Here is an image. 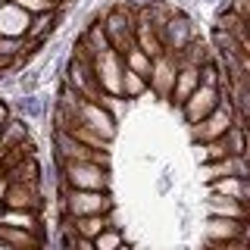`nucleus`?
Returning <instances> with one entry per match:
<instances>
[{"mask_svg": "<svg viewBox=\"0 0 250 250\" xmlns=\"http://www.w3.org/2000/svg\"><path fill=\"white\" fill-rule=\"evenodd\" d=\"M135 19H138V10L128 6L125 0H116L106 13H100V22H104V31L109 38V47H113L119 57L131 50L135 44Z\"/></svg>", "mask_w": 250, "mask_h": 250, "instance_id": "nucleus-1", "label": "nucleus"}, {"mask_svg": "<svg viewBox=\"0 0 250 250\" xmlns=\"http://www.w3.org/2000/svg\"><path fill=\"white\" fill-rule=\"evenodd\" d=\"M62 191H109V166L100 163H69L60 166Z\"/></svg>", "mask_w": 250, "mask_h": 250, "instance_id": "nucleus-2", "label": "nucleus"}, {"mask_svg": "<svg viewBox=\"0 0 250 250\" xmlns=\"http://www.w3.org/2000/svg\"><path fill=\"white\" fill-rule=\"evenodd\" d=\"M62 213L66 219L106 216L116 213V200L109 191H62Z\"/></svg>", "mask_w": 250, "mask_h": 250, "instance_id": "nucleus-3", "label": "nucleus"}, {"mask_svg": "<svg viewBox=\"0 0 250 250\" xmlns=\"http://www.w3.org/2000/svg\"><path fill=\"white\" fill-rule=\"evenodd\" d=\"M219 94H222V104H219L203 122L191 125V141L194 144H213V141H222L225 131H229L231 125H238V116H234V106L229 100V91H219Z\"/></svg>", "mask_w": 250, "mask_h": 250, "instance_id": "nucleus-4", "label": "nucleus"}, {"mask_svg": "<svg viewBox=\"0 0 250 250\" xmlns=\"http://www.w3.org/2000/svg\"><path fill=\"white\" fill-rule=\"evenodd\" d=\"M53 156H57V166H69V163H100V166H109V150H94V147L75 141L66 131H53Z\"/></svg>", "mask_w": 250, "mask_h": 250, "instance_id": "nucleus-5", "label": "nucleus"}, {"mask_svg": "<svg viewBox=\"0 0 250 250\" xmlns=\"http://www.w3.org/2000/svg\"><path fill=\"white\" fill-rule=\"evenodd\" d=\"M60 72H62V84H69L78 97L94 100V104L100 100L104 91H100V84H97V78H94V69H91L88 60H82L78 53H72V57L60 66Z\"/></svg>", "mask_w": 250, "mask_h": 250, "instance_id": "nucleus-6", "label": "nucleus"}, {"mask_svg": "<svg viewBox=\"0 0 250 250\" xmlns=\"http://www.w3.org/2000/svg\"><path fill=\"white\" fill-rule=\"evenodd\" d=\"M94 78H97L100 91L109 94V97H122V72H125V60L116 50H106L100 57L91 60Z\"/></svg>", "mask_w": 250, "mask_h": 250, "instance_id": "nucleus-7", "label": "nucleus"}, {"mask_svg": "<svg viewBox=\"0 0 250 250\" xmlns=\"http://www.w3.org/2000/svg\"><path fill=\"white\" fill-rule=\"evenodd\" d=\"M75 122L84 125V128H91L94 135H100L106 144H113L116 135H119V122H116L100 104H94V100H82V104H78V109H75Z\"/></svg>", "mask_w": 250, "mask_h": 250, "instance_id": "nucleus-8", "label": "nucleus"}, {"mask_svg": "<svg viewBox=\"0 0 250 250\" xmlns=\"http://www.w3.org/2000/svg\"><path fill=\"white\" fill-rule=\"evenodd\" d=\"M194 38H197V31H194V22L188 19L185 10H178V13L166 22V25H163V31H160L163 50H166V53H175V57H182Z\"/></svg>", "mask_w": 250, "mask_h": 250, "instance_id": "nucleus-9", "label": "nucleus"}, {"mask_svg": "<svg viewBox=\"0 0 250 250\" xmlns=\"http://www.w3.org/2000/svg\"><path fill=\"white\" fill-rule=\"evenodd\" d=\"M175 75H178V57L163 50L160 57L153 60L150 78H147V82H150V94H156L160 100H169L172 88H175Z\"/></svg>", "mask_w": 250, "mask_h": 250, "instance_id": "nucleus-10", "label": "nucleus"}, {"mask_svg": "<svg viewBox=\"0 0 250 250\" xmlns=\"http://www.w3.org/2000/svg\"><path fill=\"white\" fill-rule=\"evenodd\" d=\"M219 104H222V94H219L216 88H207V84H200V88L182 104V116H185L188 125H197V122L207 119V116L213 113Z\"/></svg>", "mask_w": 250, "mask_h": 250, "instance_id": "nucleus-11", "label": "nucleus"}, {"mask_svg": "<svg viewBox=\"0 0 250 250\" xmlns=\"http://www.w3.org/2000/svg\"><path fill=\"white\" fill-rule=\"evenodd\" d=\"M0 203H3V209H35V213H41V207H44L41 185L6 182V191L0 197Z\"/></svg>", "mask_w": 250, "mask_h": 250, "instance_id": "nucleus-12", "label": "nucleus"}, {"mask_svg": "<svg viewBox=\"0 0 250 250\" xmlns=\"http://www.w3.org/2000/svg\"><path fill=\"white\" fill-rule=\"evenodd\" d=\"M28 28H31V16L25 10H19L13 0L6 6H0V38H19V41H25Z\"/></svg>", "mask_w": 250, "mask_h": 250, "instance_id": "nucleus-13", "label": "nucleus"}, {"mask_svg": "<svg viewBox=\"0 0 250 250\" xmlns=\"http://www.w3.org/2000/svg\"><path fill=\"white\" fill-rule=\"evenodd\" d=\"M200 88V66H188V62H178V75H175V88H172V104L182 106L194 91Z\"/></svg>", "mask_w": 250, "mask_h": 250, "instance_id": "nucleus-14", "label": "nucleus"}, {"mask_svg": "<svg viewBox=\"0 0 250 250\" xmlns=\"http://www.w3.org/2000/svg\"><path fill=\"white\" fill-rule=\"evenodd\" d=\"M66 219V216H62ZM69 225L75 229L78 238H84V241H94L100 231H106V229H119L116 225V213H106V216H84V219H66Z\"/></svg>", "mask_w": 250, "mask_h": 250, "instance_id": "nucleus-15", "label": "nucleus"}, {"mask_svg": "<svg viewBox=\"0 0 250 250\" xmlns=\"http://www.w3.org/2000/svg\"><path fill=\"white\" fill-rule=\"evenodd\" d=\"M0 244L16 247V250H44L47 238L25 229H10V225H0Z\"/></svg>", "mask_w": 250, "mask_h": 250, "instance_id": "nucleus-16", "label": "nucleus"}, {"mask_svg": "<svg viewBox=\"0 0 250 250\" xmlns=\"http://www.w3.org/2000/svg\"><path fill=\"white\" fill-rule=\"evenodd\" d=\"M203 238H207L209 244L238 241L241 238V222H234V219H216V216H209L207 225H203Z\"/></svg>", "mask_w": 250, "mask_h": 250, "instance_id": "nucleus-17", "label": "nucleus"}, {"mask_svg": "<svg viewBox=\"0 0 250 250\" xmlns=\"http://www.w3.org/2000/svg\"><path fill=\"white\" fill-rule=\"evenodd\" d=\"M13 113L19 116V119H25V122L44 119V116H47V100H44V94H41V91H38V94H19V97L13 100Z\"/></svg>", "mask_w": 250, "mask_h": 250, "instance_id": "nucleus-18", "label": "nucleus"}, {"mask_svg": "<svg viewBox=\"0 0 250 250\" xmlns=\"http://www.w3.org/2000/svg\"><path fill=\"white\" fill-rule=\"evenodd\" d=\"M207 213L216 219H234V222H244L247 219V207L241 200H229V197H219V194H209L207 197Z\"/></svg>", "mask_w": 250, "mask_h": 250, "instance_id": "nucleus-19", "label": "nucleus"}, {"mask_svg": "<svg viewBox=\"0 0 250 250\" xmlns=\"http://www.w3.org/2000/svg\"><path fill=\"white\" fill-rule=\"evenodd\" d=\"M135 44H138L150 60H156V57L163 53V41H160V35H156V28H153L141 13H138V19H135Z\"/></svg>", "mask_w": 250, "mask_h": 250, "instance_id": "nucleus-20", "label": "nucleus"}, {"mask_svg": "<svg viewBox=\"0 0 250 250\" xmlns=\"http://www.w3.org/2000/svg\"><path fill=\"white\" fill-rule=\"evenodd\" d=\"M0 225H10V229H25V231L44 234L41 213H35V209H3V213H0Z\"/></svg>", "mask_w": 250, "mask_h": 250, "instance_id": "nucleus-21", "label": "nucleus"}, {"mask_svg": "<svg viewBox=\"0 0 250 250\" xmlns=\"http://www.w3.org/2000/svg\"><path fill=\"white\" fill-rule=\"evenodd\" d=\"M38 175H41V169H38V160H35V156H28V160L16 163L13 169L3 172L6 182H19V185H38Z\"/></svg>", "mask_w": 250, "mask_h": 250, "instance_id": "nucleus-22", "label": "nucleus"}, {"mask_svg": "<svg viewBox=\"0 0 250 250\" xmlns=\"http://www.w3.org/2000/svg\"><path fill=\"white\" fill-rule=\"evenodd\" d=\"M147 91H150V82H147L144 75L125 69V72H122V97L125 100H138V97H144Z\"/></svg>", "mask_w": 250, "mask_h": 250, "instance_id": "nucleus-23", "label": "nucleus"}, {"mask_svg": "<svg viewBox=\"0 0 250 250\" xmlns=\"http://www.w3.org/2000/svg\"><path fill=\"white\" fill-rule=\"evenodd\" d=\"M209 194H219V197H229V200H241L244 197V178H219V182H209Z\"/></svg>", "mask_w": 250, "mask_h": 250, "instance_id": "nucleus-24", "label": "nucleus"}, {"mask_svg": "<svg viewBox=\"0 0 250 250\" xmlns=\"http://www.w3.org/2000/svg\"><path fill=\"white\" fill-rule=\"evenodd\" d=\"M125 69H131V72H138V75H144V78H150V69H153V60L147 57L141 47H131L128 53H125Z\"/></svg>", "mask_w": 250, "mask_h": 250, "instance_id": "nucleus-25", "label": "nucleus"}, {"mask_svg": "<svg viewBox=\"0 0 250 250\" xmlns=\"http://www.w3.org/2000/svg\"><path fill=\"white\" fill-rule=\"evenodd\" d=\"M41 66H31V69H22L19 75H16V91L19 94H38L41 91Z\"/></svg>", "mask_w": 250, "mask_h": 250, "instance_id": "nucleus-26", "label": "nucleus"}, {"mask_svg": "<svg viewBox=\"0 0 250 250\" xmlns=\"http://www.w3.org/2000/svg\"><path fill=\"white\" fill-rule=\"evenodd\" d=\"M222 144H225V150H229L231 156H244V150H247V128L244 125H231V128L225 131Z\"/></svg>", "mask_w": 250, "mask_h": 250, "instance_id": "nucleus-27", "label": "nucleus"}, {"mask_svg": "<svg viewBox=\"0 0 250 250\" xmlns=\"http://www.w3.org/2000/svg\"><path fill=\"white\" fill-rule=\"evenodd\" d=\"M19 10H25L28 16H44V13H57L66 3H53V0H13Z\"/></svg>", "mask_w": 250, "mask_h": 250, "instance_id": "nucleus-28", "label": "nucleus"}, {"mask_svg": "<svg viewBox=\"0 0 250 250\" xmlns=\"http://www.w3.org/2000/svg\"><path fill=\"white\" fill-rule=\"evenodd\" d=\"M122 244H125L122 229H106V231H100L97 238H94V247L97 250H119Z\"/></svg>", "mask_w": 250, "mask_h": 250, "instance_id": "nucleus-29", "label": "nucleus"}, {"mask_svg": "<svg viewBox=\"0 0 250 250\" xmlns=\"http://www.w3.org/2000/svg\"><path fill=\"white\" fill-rule=\"evenodd\" d=\"M22 50H25V41H19V38H0V57L3 60L22 62Z\"/></svg>", "mask_w": 250, "mask_h": 250, "instance_id": "nucleus-30", "label": "nucleus"}, {"mask_svg": "<svg viewBox=\"0 0 250 250\" xmlns=\"http://www.w3.org/2000/svg\"><path fill=\"white\" fill-rule=\"evenodd\" d=\"M72 138L75 141H82V144H88V147H94V150H109V144L100 135H94L91 128H84V125H78V128L72 131Z\"/></svg>", "mask_w": 250, "mask_h": 250, "instance_id": "nucleus-31", "label": "nucleus"}, {"mask_svg": "<svg viewBox=\"0 0 250 250\" xmlns=\"http://www.w3.org/2000/svg\"><path fill=\"white\" fill-rule=\"evenodd\" d=\"M10 119H13V106L6 104V100H0V128H3Z\"/></svg>", "mask_w": 250, "mask_h": 250, "instance_id": "nucleus-32", "label": "nucleus"}, {"mask_svg": "<svg viewBox=\"0 0 250 250\" xmlns=\"http://www.w3.org/2000/svg\"><path fill=\"white\" fill-rule=\"evenodd\" d=\"M238 66H241V75L250 78V57H244V53H241V57H238Z\"/></svg>", "mask_w": 250, "mask_h": 250, "instance_id": "nucleus-33", "label": "nucleus"}, {"mask_svg": "<svg viewBox=\"0 0 250 250\" xmlns=\"http://www.w3.org/2000/svg\"><path fill=\"white\" fill-rule=\"evenodd\" d=\"M241 241H244V244H250V216L241 222Z\"/></svg>", "mask_w": 250, "mask_h": 250, "instance_id": "nucleus-34", "label": "nucleus"}, {"mask_svg": "<svg viewBox=\"0 0 250 250\" xmlns=\"http://www.w3.org/2000/svg\"><path fill=\"white\" fill-rule=\"evenodd\" d=\"M128 6H135V10H144V6H150V3H156V0H125Z\"/></svg>", "mask_w": 250, "mask_h": 250, "instance_id": "nucleus-35", "label": "nucleus"}, {"mask_svg": "<svg viewBox=\"0 0 250 250\" xmlns=\"http://www.w3.org/2000/svg\"><path fill=\"white\" fill-rule=\"evenodd\" d=\"M75 250H97V247H94V241H84V238H78V241H75Z\"/></svg>", "mask_w": 250, "mask_h": 250, "instance_id": "nucleus-36", "label": "nucleus"}, {"mask_svg": "<svg viewBox=\"0 0 250 250\" xmlns=\"http://www.w3.org/2000/svg\"><path fill=\"white\" fill-rule=\"evenodd\" d=\"M241 53H244V57H250V41H244V44H241Z\"/></svg>", "mask_w": 250, "mask_h": 250, "instance_id": "nucleus-37", "label": "nucleus"}, {"mask_svg": "<svg viewBox=\"0 0 250 250\" xmlns=\"http://www.w3.org/2000/svg\"><path fill=\"white\" fill-rule=\"evenodd\" d=\"M213 3H219V6H225V3H229V0H213Z\"/></svg>", "mask_w": 250, "mask_h": 250, "instance_id": "nucleus-38", "label": "nucleus"}, {"mask_svg": "<svg viewBox=\"0 0 250 250\" xmlns=\"http://www.w3.org/2000/svg\"><path fill=\"white\" fill-rule=\"evenodd\" d=\"M119 250H135V247H128V244H122V247H119Z\"/></svg>", "mask_w": 250, "mask_h": 250, "instance_id": "nucleus-39", "label": "nucleus"}, {"mask_svg": "<svg viewBox=\"0 0 250 250\" xmlns=\"http://www.w3.org/2000/svg\"><path fill=\"white\" fill-rule=\"evenodd\" d=\"M0 250H16V247H6V244H0Z\"/></svg>", "mask_w": 250, "mask_h": 250, "instance_id": "nucleus-40", "label": "nucleus"}, {"mask_svg": "<svg viewBox=\"0 0 250 250\" xmlns=\"http://www.w3.org/2000/svg\"><path fill=\"white\" fill-rule=\"evenodd\" d=\"M247 41H250V19H247Z\"/></svg>", "mask_w": 250, "mask_h": 250, "instance_id": "nucleus-41", "label": "nucleus"}, {"mask_svg": "<svg viewBox=\"0 0 250 250\" xmlns=\"http://www.w3.org/2000/svg\"><path fill=\"white\" fill-rule=\"evenodd\" d=\"M53 3H69V0H53Z\"/></svg>", "mask_w": 250, "mask_h": 250, "instance_id": "nucleus-42", "label": "nucleus"}, {"mask_svg": "<svg viewBox=\"0 0 250 250\" xmlns=\"http://www.w3.org/2000/svg\"><path fill=\"white\" fill-rule=\"evenodd\" d=\"M6 3H10V0H0V6H6Z\"/></svg>", "mask_w": 250, "mask_h": 250, "instance_id": "nucleus-43", "label": "nucleus"}, {"mask_svg": "<svg viewBox=\"0 0 250 250\" xmlns=\"http://www.w3.org/2000/svg\"><path fill=\"white\" fill-rule=\"evenodd\" d=\"M135 250H138V247H135Z\"/></svg>", "mask_w": 250, "mask_h": 250, "instance_id": "nucleus-44", "label": "nucleus"}]
</instances>
